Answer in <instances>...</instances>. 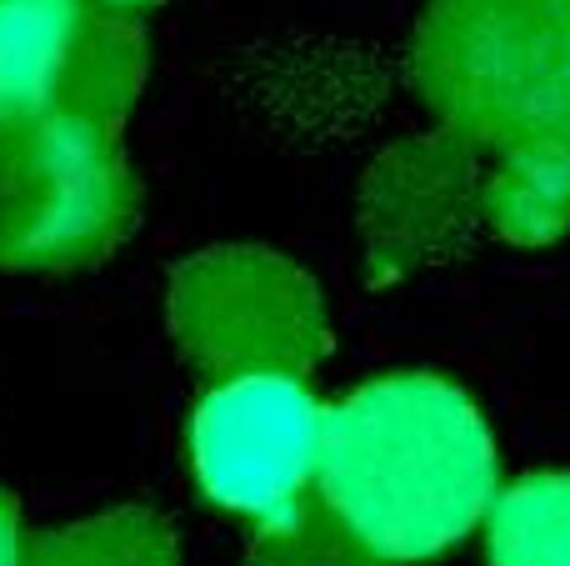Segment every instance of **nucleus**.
<instances>
[{"label": "nucleus", "mask_w": 570, "mask_h": 566, "mask_svg": "<svg viewBox=\"0 0 570 566\" xmlns=\"http://www.w3.org/2000/svg\"><path fill=\"white\" fill-rule=\"evenodd\" d=\"M26 566H180V552L156 511L116 507L30 537Z\"/></svg>", "instance_id": "obj_9"}, {"label": "nucleus", "mask_w": 570, "mask_h": 566, "mask_svg": "<svg viewBox=\"0 0 570 566\" xmlns=\"http://www.w3.org/2000/svg\"><path fill=\"white\" fill-rule=\"evenodd\" d=\"M411 86L485 160V226L511 246L570 231V0H425Z\"/></svg>", "instance_id": "obj_1"}, {"label": "nucleus", "mask_w": 570, "mask_h": 566, "mask_svg": "<svg viewBox=\"0 0 570 566\" xmlns=\"http://www.w3.org/2000/svg\"><path fill=\"white\" fill-rule=\"evenodd\" d=\"M116 6H146V0H116Z\"/></svg>", "instance_id": "obj_12"}, {"label": "nucleus", "mask_w": 570, "mask_h": 566, "mask_svg": "<svg viewBox=\"0 0 570 566\" xmlns=\"http://www.w3.org/2000/svg\"><path fill=\"white\" fill-rule=\"evenodd\" d=\"M136 206L120 130L80 116L0 126V271L96 266L130 236Z\"/></svg>", "instance_id": "obj_3"}, {"label": "nucleus", "mask_w": 570, "mask_h": 566, "mask_svg": "<svg viewBox=\"0 0 570 566\" xmlns=\"http://www.w3.org/2000/svg\"><path fill=\"white\" fill-rule=\"evenodd\" d=\"M170 331L200 377H305L325 351V301L266 246H210L170 276Z\"/></svg>", "instance_id": "obj_4"}, {"label": "nucleus", "mask_w": 570, "mask_h": 566, "mask_svg": "<svg viewBox=\"0 0 570 566\" xmlns=\"http://www.w3.org/2000/svg\"><path fill=\"white\" fill-rule=\"evenodd\" d=\"M491 566H570V471H535L485 511Z\"/></svg>", "instance_id": "obj_8"}, {"label": "nucleus", "mask_w": 570, "mask_h": 566, "mask_svg": "<svg viewBox=\"0 0 570 566\" xmlns=\"http://www.w3.org/2000/svg\"><path fill=\"white\" fill-rule=\"evenodd\" d=\"M0 566H26V531H20V511L6 491H0Z\"/></svg>", "instance_id": "obj_11"}, {"label": "nucleus", "mask_w": 570, "mask_h": 566, "mask_svg": "<svg viewBox=\"0 0 570 566\" xmlns=\"http://www.w3.org/2000/svg\"><path fill=\"white\" fill-rule=\"evenodd\" d=\"M315 491L381 566L431 562L495 501V441L461 387L401 371L325 407Z\"/></svg>", "instance_id": "obj_2"}, {"label": "nucleus", "mask_w": 570, "mask_h": 566, "mask_svg": "<svg viewBox=\"0 0 570 566\" xmlns=\"http://www.w3.org/2000/svg\"><path fill=\"white\" fill-rule=\"evenodd\" d=\"M325 407L301 377L216 381L190 417V467L216 507L271 517L315 487Z\"/></svg>", "instance_id": "obj_6"}, {"label": "nucleus", "mask_w": 570, "mask_h": 566, "mask_svg": "<svg viewBox=\"0 0 570 566\" xmlns=\"http://www.w3.org/2000/svg\"><path fill=\"white\" fill-rule=\"evenodd\" d=\"M250 566H381L355 541V531L331 511L321 491L271 511L250 531Z\"/></svg>", "instance_id": "obj_10"}, {"label": "nucleus", "mask_w": 570, "mask_h": 566, "mask_svg": "<svg viewBox=\"0 0 570 566\" xmlns=\"http://www.w3.org/2000/svg\"><path fill=\"white\" fill-rule=\"evenodd\" d=\"M146 36L90 0H0V126L80 116L120 130L146 90Z\"/></svg>", "instance_id": "obj_5"}, {"label": "nucleus", "mask_w": 570, "mask_h": 566, "mask_svg": "<svg viewBox=\"0 0 570 566\" xmlns=\"http://www.w3.org/2000/svg\"><path fill=\"white\" fill-rule=\"evenodd\" d=\"M485 226V160L455 130L431 126L371 160L361 186V241L381 281L455 256Z\"/></svg>", "instance_id": "obj_7"}]
</instances>
